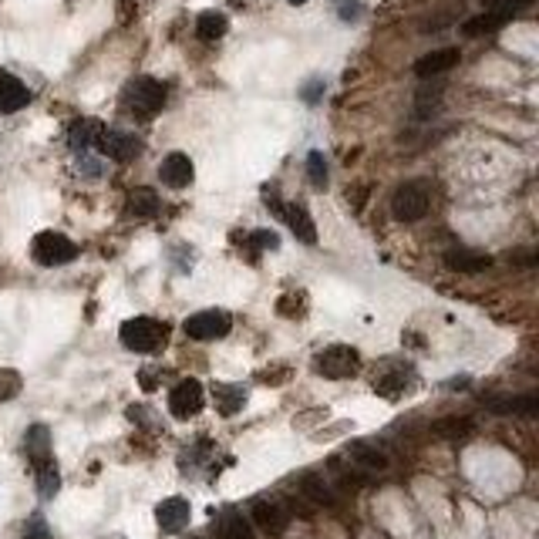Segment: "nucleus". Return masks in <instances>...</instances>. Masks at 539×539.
Returning a JSON list of instances; mask_svg holds the SVG:
<instances>
[{"mask_svg": "<svg viewBox=\"0 0 539 539\" xmlns=\"http://www.w3.org/2000/svg\"><path fill=\"white\" fill-rule=\"evenodd\" d=\"M118 337H121V344H125L129 351L152 354L166 344V324H159V320L152 317H132L121 324Z\"/></svg>", "mask_w": 539, "mask_h": 539, "instance_id": "1", "label": "nucleus"}, {"mask_svg": "<svg viewBox=\"0 0 539 539\" xmlns=\"http://www.w3.org/2000/svg\"><path fill=\"white\" fill-rule=\"evenodd\" d=\"M31 253H34V260H37L41 267H65V263H71V260L78 256V246H74L65 233L44 230V233L34 236Z\"/></svg>", "mask_w": 539, "mask_h": 539, "instance_id": "2", "label": "nucleus"}, {"mask_svg": "<svg viewBox=\"0 0 539 539\" xmlns=\"http://www.w3.org/2000/svg\"><path fill=\"white\" fill-rule=\"evenodd\" d=\"M428 206H432V196H428V185L425 183H404L394 189V196H391V213L394 219H402V223H415L428 213Z\"/></svg>", "mask_w": 539, "mask_h": 539, "instance_id": "3", "label": "nucleus"}, {"mask_svg": "<svg viewBox=\"0 0 539 539\" xmlns=\"http://www.w3.org/2000/svg\"><path fill=\"white\" fill-rule=\"evenodd\" d=\"M314 368H317L324 378H331V381H344V378L357 374V368H361V354L354 351V348H348V344H334V348H327V351L317 354Z\"/></svg>", "mask_w": 539, "mask_h": 539, "instance_id": "4", "label": "nucleus"}, {"mask_svg": "<svg viewBox=\"0 0 539 539\" xmlns=\"http://www.w3.org/2000/svg\"><path fill=\"white\" fill-rule=\"evenodd\" d=\"M125 105L132 108L135 115L149 118L166 105V88L155 82V78H135V82L125 88Z\"/></svg>", "mask_w": 539, "mask_h": 539, "instance_id": "5", "label": "nucleus"}, {"mask_svg": "<svg viewBox=\"0 0 539 539\" xmlns=\"http://www.w3.org/2000/svg\"><path fill=\"white\" fill-rule=\"evenodd\" d=\"M230 327H233V320L226 310H199V314L185 317L183 324L185 337H192V340H219L230 334Z\"/></svg>", "mask_w": 539, "mask_h": 539, "instance_id": "6", "label": "nucleus"}, {"mask_svg": "<svg viewBox=\"0 0 539 539\" xmlns=\"http://www.w3.org/2000/svg\"><path fill=\"white\" fill-rule=\"evenodd\" d=\"M202 404H206V394H202V385L196 378H185V381H179L168 391V411L179 421L196 418L202 411Z\"/></svg>", "mask_w": 539, "mask_h": 539, "instance_id": "7", "label": "nucleus"}, {"mask_svg": "<svg viewBox=\"0 0 539 539\" xmlns=\"http://www.w3.org/2000/svg\"><path fill=\"white\" fill-rule=\"evenodd\" d=\"M267 206H270V213H277V216L284 219L286 226H290V233L297 236L301 243H317V226H314V219H310V213H307L303 206L270 199V196H267Z\"/></svg>", "mask_w": 539, "mask_h": 539, "instance_id": "8", "label": "nucleus"}, {"mask_svg": "<svg viewBox=\"0 0 539 539\" xmlns=\"http://www.w3.org/2000/svg\"><path fill=\"white\" fill-rule=\"evenodd\" d=\"M27 101H31L27 84L20 82L17 74L0 67V112H4V115H14L20 108H27Z\"/></svg>", "mask_w": 539, "mask_h": 539, "instance_id": "9", "label": "nucleus"}, {"mask_svg": "<svg viewBox=\"0 0 539 539\" xmlns=\"http://www.w3.org/2000/svg\"><path fill=\"white\" fill-rule=\"evenodd\" d=\"M189 516H192V509H189V503L179 499V496L162 499L159 509H155V522H159L162 533H183L185 526H189Z\"/></svg>", "mask_w": 539, "mask_h": 539, "instance_id": "10", "label": "nucleus"}, {"mask_svg": "<svg viewBox=\"0 0 539 539\" xmlns=\"http://www.w3.org/2000/svg\"><path fill=\"white\" fill-rule=\"evenodd\" d=\"M98 149L101 155H108V159H115V162H132L135 155H138V138L129 132H108V129H101Z\"/></svg>", "mask_w": 539, "mask_h": 539, "instance_id": "11", "label": "nucleus"}, {"mask_svg": "<svg viewBox=\"0 0 539 539\" xmlns=\"http://www.w3.org/2000/svg\"><path fill=\"white\" fill-rule=\"evenodd\" d=\"M250 516L263 533H284L286 526H290V516L284 512V505L270 503V499H256L250 505Z\"/></svg>", "mask_w": 539, "mask_h": 539, "instance_id": "12", "label": "nucleus"}, {"mask_svg": "<svg viewBox=\"0 0 539 539\" xmlns=\"http://www.w3.org/2000/svg\"><path fill=\"white\" fill-rule=\"evenodd\" d=\"M159 176H162V183H166L168 189H185V185L192 183V176H196V172H192V159L183 155V152H172V155H166Z\"/></svg>", "mask_w": 539, "mask_h": 539, "instance_id": "13", "label": "nucleus"}, {"mask_svg": "<svg viewBox=\"0 0 539 539\" xmlns=\"http://www.w3.org/2000/svg\"><path fill=\"white\" fill-rule=\"evenodd\" d=\"M458 61H462L458 48L432 51V54H425V58H418V61H415V74H418V78H435V74H445V71H452Z\"/></svg>", "mask_w": 539, "mask_h": 539, "instance_id": "14", "label": "nucleus"}, {"mask_svg": "<svg viewBox=\"0 0 539 539\" xmlns=\"http://www.w3.org/2000/svg\"><path fill=\"white\" fill-rule=\"evenodd\" d=\"M445 267L455 270V273H482V270L492 267L486 253H475V250H449L445 253Z\"/></svg>", "mask_w": 539, "mask_h": 539, "instance_id": "15", "label": "nucleus"}, {"mask_svg": "<svg viewBox=\"0 0 539 539\" xmlns=\"http://www.w3.org/2000/svg\"><path fill=\"white\" fill-rule=\"evenodd\" d=\"M213 402H216V411L233 418L236 411L246 404V387L239 385H213Z\"/></svg>", "mask_w": 539, "mask_h": 539, "instance_id": "16", "label": "nucleus"}, {"mask_svg": "<svg viewBox=\"0 0 539 539\" xmlns=\"http://www.w3.org/2000/svg\"><path fill=\"white\" fill-rule=\"evenodd\" d=\"M101 121H91V118H82V121H74L71 125V132H67V142H71V149L74 152H88L91 145H98V135H101Z\"/></svg>", "mask_w": 539, "mask_h": 539, "instance_id": "17", "label": "nucleus"}, {"mask_svg": "<svg viewBox=\"0 0 539 539\" xmlns=\"http://www.w3.org/2000/svg\"><path fill=\"white\" fill-rule=\"evenodd\" d=\"M216 536L219 539H253V522L243 519V512H226L216 522Z\"/></svg>", "mask_w": 539, "mask_h": 539, "instance_id": "18", "label": "nucleus"}, {"mask_svg": "<svg viewBox=\"0 0 539 539\" xmlns=\"http://www.w3.org/2000/svg\"><path fill=\"white\" fill-rule=\"evenodd\" d=\"M496 415H536L539 398L536 394H522V398H503V402H492Z\"/></svg>", "mask_w": 539, "mask_h": 539, "instance_id": "19", "label": "nucleus"}, {"mask_svg": "<svg viewBox=\"0 0 539 539\" xmlns=\"http://www.w3.org/2000/svg\"><path fill=\"white\" fill-rule=\"evenodd\" d=\"M34 472H37V488H41V496L51 499L58 486H61V475H58V465H54V458H41V462H34Z\"/></svg>", "mask_w": 539, "mask_h": 539, "instance_id": "20", "label": "nucleus"}, {"mask_svg": "<svg viewBox=\"0 0 539 539\" xmlns=\"http://www.w3.org/2000/svg\"><path fill=\"white\" fill-rule=\"evenodd\" d=\"M509 17L503 14H492V11H482L479 17H469L465 24H462V31L469 34V37H482V34H492V31H499Z\"/></svg>", "mask_w": 539, "mask_h": 539, "instance_id": "21", "label": "nucleus"}, {"mask_svg": "<svg viewBox=\"0 0 539 539\" xmlns=\"http://www.w3.org/2000/svg\"><path fill=\"white\" fill-rule=\"evenodd\" d=\"M226 27H230V20L223 14H216V11H206V14H199V20H196V34H199L202 41H219V37L226 34Z\"/></svg>", "mask_w": 539, "mask_h": 539, "instance_id": "22", "label": "nucleus"}, {"mask_svg": "<svg viewBox=\"0 0 539 539\" xmlns=\"http://www.w3.org/2000/svg\"><path fill=\"white\" fill-rule=\"evenodd\" d=\"M129 209H132L135 216H142V219L155 216V213H159V196H155L152 189H135L132 199H129Z\"/></svg>", "mask_w": 539, "mask_h": 539, "instance_id": "23", "label": "nucleus"}, {"mask_svg": "<svg viewBox=\"0 0 539 539\" xmlns=\"http://www.w3.org/2000/svg\"><path fill=\"white\" fill-rule=\"evenodd\" d=\"M351 458L357 462V465H364V469H387V458L385 452H378V449H371V445H364V441H357V445H351Z\"/></svg>", "mask_w": 539, "mask_h": 539, "instance_id": "24", "label": "nucleus"}, {"mask_svg": "<svg viewBox=\"0 0 539 539\" xmlns=\"http://www.w3.org/2000/svg\"><path fill=\"white\" fill-rule=\"evenodd\" d=\"M301 492L307 499H314L317 505H334V496H331V488L327 482H320L317 475H303L301 479Z\"/></svg>", "mask_w": 539, "mask_h": 539, "instance_id": "25", "label": "nucleus"}, {"mask_svg": "<svg viewBox=\"0 0 539 539\" xmlns=\"http://www.w3.org/2000/svg\"><path fill=\"white\" fill-rule=\"evenodd\" d=\"M27 452H31V462L51 458V441H48V428H44V425H34L31 432H27Z\"/></svg>", "mask_w": 539, "mask_h": 539, "instance_id": "26", "label": "nucleus"}, {"mask_svg": "<svg viewBox=\"0 0 539 539\" xmlns=\"http://www.w3.org/2000/svg\"><path fill=\"white\" fill-rule=\"evenodd\" d=\"M475 428L469 418H445V421H435V435L441 438H465Z\"/></svg>", "mask_w": 539, "mask_h": 539, "instance_id": "27", "label": "nucleus"}, {"mask_svg": "<svg viewBox=\"0 0 539 539\" xmlns=\"http://www.w3.org/2000/svg\"><path fill=\"white\" fill-rule=\"evenodd\" d=\"M482 7H486V11H492V14H503V17H509V20H512L519 11L533 7V0H482Z\"/></svg>", "mask_w": 539, "mask_h": 539, "instance_id": "28", "label": "nucleus"}, {"mask_svg": "<svg viewBox=\"0 0 539 539\" xmlns=\"http://www.w3.org/2000/svg\"><path fill=\"white\" fill-rule=\"evenodd\" d=\"M20 374H17L14 368H0V402H11V398H17L20 394Z\"/></svg>", "mask_w": 539, "mask_h": 539, "instance_id": "29", "label": "nucleus"}, {"mask_svg": "<svg viewBox=\"0 0 539 539\" xmlns=\"http://www.w3.org/2000/svg\"><path fill=\"white\" fill-rule=\"evenodd\" d=\"M307 172H310V183L317 185V189L327 185V162H324L320 152H310V155H307Z\"/></svg>", "mask_w": 539, "mask_h": 539, "instance_id": "30", "label": "nucleus"}, {"mask_svg": "<svg viewBox=\"0 0 539 539\" xmlns=\"http://www.w3.org/2000/svg\"><path fill=\"white\" fill-rule=\"evenodd\" d=\"M246 243H250L253 250H277V246H280V236L273 233V230H256V233L246 236Z\"/></svg>", "mask_w": 539, "mask_h": 539, "instance_id": "31", "label": "nucleus"}, {"mask_svg": "<svg viewBox=\"0 0 539 539\" xmlns=\"http://www.w3.org/2000/svg\"><path fill=\"white\" fill-rule=\"evenodd\" d=\"M24 539H51L48 536V526L41 519H34L31 526H27V533H24Z\"/></svg>", "mask_w": 539, "mask_h": 539, "instance_id": "32", "label": "nucleus"}, {"mask_svg": "<svg viewBox=\"0 0 539 539\" xmlns=\"http://www.w3.org/2000/svg\"><path fill=\"white\" fill-rule=\"evenodd\" d=\"M290 4H303V0H290Z\"/></svg>", "mask_w": 539, "mask_h": 539, "instance_id": "33", "label": "nucleus"}]
</instances>
